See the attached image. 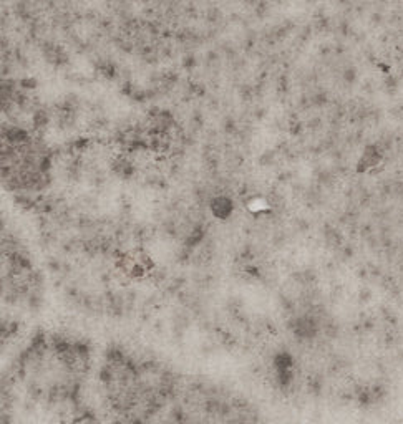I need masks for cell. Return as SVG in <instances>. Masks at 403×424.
Wrapping results in <instances>:
<instances>
[{
    "mask_svg": "<svg viewBox=\"0 0 403 424\" xmlns=\"http://www.w3.org/2000/svg\"><path fill=\"white\" fill-rule=\"evenodd\" d=\"M232 209H234V204H232V201L229 198H226V195H218V198H214L211 202V211L214 216L219 219H228L232 214Z\"/></svg>",
    "mask_w": 403,
    "mask_h": 424,
    "instance_id": "cell-1",
    "label": "cell"
},
{
    "mask_svg": "<svg viewBox=\"0 0 403 424\" xmlns=\"http://www.w3.org/2000/svg\"><path fill=\"white\" fill-rule=\"evenodd\" d=\"M7 141L10 144H14V146H22V144H27L28 143V136H27V133H25L23 129L14 126V128H10L7 131Z\"/></svg>",
    "mask_w": 403,
    "mask_h": 424,
    "instance_id": "cell-2",
    "label": "cell"
}]
</instances>
